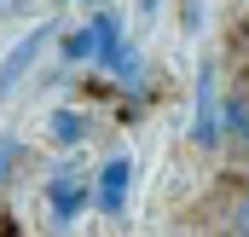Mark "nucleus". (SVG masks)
Returning <instances> with one entry per match:
<instances>
[{"instance_id":"f257e3e1","label":"nucleus","mask_w":249,"mask_h":237,"mask_svg":"<svg viewBox=\"0 0 249 237\" xmlns=\"http://www.w3.org/2000/svg\"><path fill=\"white\" fill-rule=\"evenodd\" d=\"M191 139L203 151H214L226 133H220V69L214 64H197V121H191Z\"/></svg>"},{"instance_id":"f03ea898","label":"nucleus","mask_w":249,"mask_h":237,"mask_svg":"<svg viewBox=\"0 0 249 237\" xmlns=\"http://www.w3.org/2000/svg\"><path fill=\"white\" fill-rule=\"evenodd\" d=\"M87 203H99V197H93V185H87V174L58 168V174L47 179V208H53V220H58V226H70L75 214H87Z\"/></svg>"},{"instance_id":"7ed1b4c3","label":"nucleus","mask_w":249,"mask_h":237,"mask_svg":"<svg viewBox=\"0 0 249 237\" xmlns=\"http://www.w3.org/2000/svg\"><path fill=\"white\" fill-rule=\"evenodd\" d=\"M58 29H64V23H35V29H29V35L6 52V64H0V99H6V93L29 75V64L41 58V47H47V41H58Z\"/></svg>"},{"instance_id":"20e7f679","label":"nucleus","mask_w":249,"mask_h":237,"mask_svg":"<svg viewBox=\"0 0 249 237\" xmlns=\"http://www.w3.org/2000/svg\"><path fill=\"white\" fill-rule=\"evenodd\" d=\"M127 185H133V162H127V156H110V162L99 168V179H93V197H99L105 214H122L127 208Z\"/></svg>"},{"instance_id":"39448f33","label":"nucleus","mask_w":249,"mask_h":237,"mask_svg":"<svg viewBox=\"0 0 249 237\" xmlns=\"http://www.w3.org/2000/svg\"><path fill=\"white\" fill-rule=\"evenodd\" d=\"M93 35H99V52H93V64H105V69H116V58H122V17L116 12H93Z\"/></svg>"},{"instance_id":"423d86ee","label":"nucleus","mask_w":249,"mask_h":237,"mask_svg":"<svg viewBox=\"0 0 249 237\" xmlns=\"http://www.w3.org/2000/svg\"><path fill=\"white\" fill-rule=\"evenodd\" d=\"M58 52H64V64H93V52H99L93 17H87V29H64V35H58Z\"/></svg>"},{"instance_id":"0eeeda50","label":"nucleus","mask_w":249,"mask_h":237,"mask_svg":"<svg viewBox=\"0 0 249 237\" xmlns=\"http://www.w3.org/2000/svg\"><path fill=\"white\" fill-rule=\"evenodd\" d=\"M53 139L58 145H81L87 139V116L81 110H53Z\"/></svg>"},{"instance_id":"6e6552de","label":"nucleus","mask_w":249,"mask_h":237,"mask_svg":"<svg viewBox=\"0 0 249 237\" xmlns=\"http://www.w3.org/2000/svg\"><path fill=\"white\" fill-rule=\"evenodd\" d=\"M139 69H145L139 47H122V58H116V81H139Z\"/></svg>"},{"instance_id":"1a4fd4ad","label":"nucleus","mask_w":249,"mask_h":237,"mask_svg":"<svg viewBox=\"0 0 249 237\" xmlns=\"http://www.w3.org/2000/svg\"><path fill=\"white\" fill-rule=\"evenodd\" d=\"M12 156H18V139H12V133H0V179L12 174Z\"/></svg>"},{"instance_id":"9d476101","label":"nucleus","mask_w":249,"mask_h":237,"mask_svg":"<svg viewBox=\"0 0 249 237\" xmlns=\"http://www.w3.org/2000/svg\"><path fill=\"white\" fill-rule=\"evenodd\" d=\"M226 226H232V232H244V237H249V197H244V203H238V208H232V220H226Z\"/></svg>"},{"instance_id":"9b49d317","label":"nucleus","mask_w":249,"mask_h":237,"mask_svg":"<svg viewBox=\"0 0 249 237\" xmlns=\"http://www.w3.org/2000/svg\"><path fill=\"white\" fill-rule=\"evenodd\" d=\"M139 6H145V12H157V0H139Z\"/></svg>"},{"instance_id":"f8f14e48","label":"nucleus","mask_w":249,"mask_h":237,"mask_svg":"<svg viewBox=\"0 0 249 237\" xmlns=\"http://www.w3.org/2000/svg\"><path fill=\"white\" fill-rule=\"evenodd\" d=\"M81 6H93V0H81Z\"/></svg>"}]
</instances>
